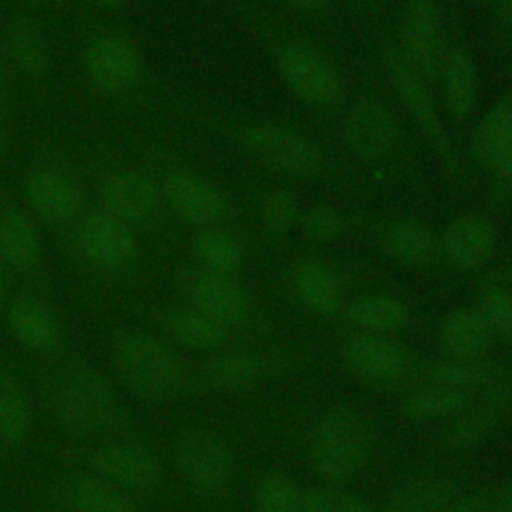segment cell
Returning <instances> with one entry per match:
<instances>
[{
    "label": "cell",
    "mask_w": 512,
    "mask_h": 512,
    "mask_svg": "<svg viewBox=\"0 0 512 512\" xmlns=\"http://www.w3.org/2000/svg\"><path fill=\"white\" fill-rule=\"evenodd\" d=\"M366 2H376V0H366Z\"/></svg>",
    "instance_id": "obj_49"
},
{
    "label": "cell",
    "mask_w": 512,
    "mask_h": 512,
    "mask_svg": "<svg viewBox=\"0 0 512 512\" xmlns=\"http://www.w3.org/2000/svg\"><path fill=\"white\" fill-rule=\"evenodd\" d=\"M196 258L216 274H230L236 272L242 264V248L240 244L222 230H202L194 236L192 242Z\"/></svg>",
    "instance_id": "obj_33"
},
{
    "label": "cell",
    "mask_w": 512,
    "mask_h": 512,
    "mask_svg": "<svg viewBox=\"0 0 512 512\" xmlns=\"http://www.w3.org/2000/svg\"><path fill=\"white\" fill-rule=\"evenodd\" d=\"M442 246L452 266L472 270L490 258L494 248V230L482 216H458L446 226Z\"/></svg>",
    "instance_id": "obj_15"
},
{
    "label": "cell",
    "mask_w": 512,
    "mask_h": 512,
    "mask_svg": "<svg viewBox=\"0 0 512 512\" xmlns=\"http://www.w3.org/2000/svg\"><path fill=\"white\" fill-rule=\"evenodd\" d=\"M404 30L414 64H418L424 76L436 78L440 36L434 0H406Z\"/></svg>",
    "instance_id": "obj_20"
},
{
    "label": "cell",
    "mask_w": 512,
    "mask_h": 512,
    "mask_svg": "<svg viewBox=\"0 0 512 512\" xmlns=\"http://www.w3.org/2000/svg\"><path fill=\"white\" fill-rule=\"evenodd\" d=\"M494 374L490 368L478 364L476 360H456L446 358L444 362H438L430 370V380L448 388L462 390L470 394V390H482Z\"/></svg>",
    "instance_id": "obj_36"
},
{
    "label": "cell",
    "mask_w": 512,
    "mask_h": 512,
    "mask_svg": "<svg viewBox=\"0 0 512 512\" xmlns=\"http://www.w3.org/2000/svg\"><path fill=\"white\" fill-rule=\"evenodd\" d=\"M8 324L18 342L32 350H50L58 342V324L52 312L36 298L22 296L8 310Z\"/></svg>",
    "instance_id": "obj_22"
},
{
    "label": "cell",
    "mask_w": 512,
    "mask_h": 512,
    "mask_svg": "<svg viewBox=\"0 0 512 512\" xmlns=\"http://www.w3.org/2000/svg\"><path fill=\"white\" fill-rule=\"evenodd\" d=\"M492 330L474 308L452 310L440 324L438 342L448 358L476 360L490 344Z\"/></svg>",
    "instance_id": "obj_21"
},
{
    "label": "cell",
    "mask_w": 512,
    "mask_h": 512,
    "mask_svg": "<svg viewBox=\"0 0 512 512\" xmlns=\"http://www.w3.org/2000/svg\"><path fill=\"white\" fill-rule=\"evenodd\" d=\"M80 250L98 268L114 270L128 264L136 254V240L128 226L108 212L92 214L78 234Z\"/></svg>",
    "instance_id": "obj_9"
},
{
    "label": "cell",
    "mask_w": 512,
    "mask_h": 512,
    "mask_svg": "<svg viewBox=\"0 0 512 512\" xmlns=\"http://www.w3.org/2000/svg\"><path fill=\"white\" fill-rule=\"evenodd\" d=\"M500 10H502V18L506 22H512V0H502Z\"/></svg>",
    "instance_id": "obj_45"
},
{
    "label": "cell",
    "mask_w": 512,
    "mask_h": 512,
    "mask_svg": "<svg viewBox=\"0 0 512 512\" xmlns=\"http://www.w3.org/2000/svg\"><path fill=\"white\" fill-rule=\"evenodd\" d=\"M294 286L300 300L318 314H332L340 308V286L332 270L316 260H304L296 266Z\"/></svg>",
    "instance_id": "obj_27"
},
{
    "label": "cell",
    "mask_w": 512,
    "mask_h": 512,
    "mask_svg": "<svg viewBox=\"0 0 512 512\" xmlns=\"http://www.w3.org/2000/svg\"><path fill=\"white\" fill-rule=\"evenodd\" d=\"M174 462L186 482L204 492L224 488L234 468L228 444L218 434L202 428L186 430L176 438Z\"/></svg>",
    "instance_id": "obj_4"
},
{
    "label": "cell",
    "mask_w": 512,
    "mask_h": 512,
    "mask_svg": "<svg viewBox=\"0 0 512 512\" xmlns=\"http://www.w3.org/2000/svg\"><path fill=\"white\" fill-rule=\"evenodd\" d=\"M386 66L390 70V78L402 98V102L408 106L416 122L420 124L422 132L430 140V144L446 158V162H454V154L450 148V142L446 138V132L442 130V124L438 120L436 108L418 76V72L408 64V60L396 52L388 50L386 54Z\"/></svg>",
    "instance_id": "obj_8"
},
{
    "label": "cell",
    "mask_w": 512,
    "mask_h": 512,
    "mask_svg": "<svg viewBox=\"0 0 512 512\" xmlns=\"http://www.w3.org/2000/svg\"><path fill=\"white\" fill-rule=\"evenodd\" d=\"M478 158L502 176H512V94L504 96L474 134Z\"/></svg>",
    "instance_id": "obj_19"
},
{
    "label": "cell",
    "mask_w": 512,
    "mask_h": 512,
    "mask_svg": "<svg viewBox=\"0 0 512 512\" xmlns=\"http://www.w3.org/2000/svg\"><path fill=\"white\" fill-rule=\"evenodd\" d=\"M372 454L368 418L350 404L332 406L310 440V466L328 484H344L364 470Z\"/></svg>",
    "instance_id": "obj_1"
},
{
    "label": "cell",
    "mask_w": 512,
    "mask_h": 512,
    "mask_svg": "<svg viewBox=\"0 0 512 512\" xmlns=\"http://www.w3.org/2000/svg\"><path fill=\"white\" fill-rule=\"evenodd\" d=\"M158 198V186L148 176L136 172L116 174L102 188L106 212L122 222L148 218L156 210Z\"/></svg>",
    "instance_id": "obj_16"
},
{
    "label": "cell",
    "mask_w": 512,
    "mask_h": 512,
    "mask_svg": "<svg viewBox=\"0 0 512 512\" xmlns=\"http://www.w3.org/2000/svg\"><path fill=\"white\" fill-rule=\"evenodd\" d=\"M68 498L80 512H138L136 504L108 480L78 478L70 484Z\"/></svg>",
    "instance_id": "obj_30"
},
{
    "label": "cell",
    "mask_w": 512,
    "mask_h": 512,
    "mask_svg": "<svg viewBox=\"0 0 512 512\" xmlns=\"http://www.w3.org/2000/svg\"><path fill=\"white\" fill-rule=\"evenodd\" d=\"M298 220V202L288 190H274L262 204V222L274 234L288 232Z\"/></svg>",
    "instance_id": "obj_40"
},
{
    "label": "cell",
    "mask_w": 512,
    "mask_h": 512,
    "mask_svg": "<svg viewBox=\"0 0 512 512\" xmlns=\"http://www.w3.org/2000/svg\"><path fill=\"white\" fill-rule=\"evenodd\" d=\"M302 232L316 242H328L336 238L342 230V220L338 212L328 204H316L302 216Z\"/></svg>",
    "instance_id": "obj_41"
},
{
    "label": "cell",
    "mask_w": 512,
    "mask_h": 512,
    "mask_svg": "<svg viewBox=\"0 0 512 512\" xmlns=\"http://www.w3.org/2000/svg\"><path fill=\"white\" fill-rule=\"evenodd\" d=\"M12 62L28 76H38L48 64L46 44L30 22H18L10 34Z\"/></svg>",
    "instance_id": "obj_37"
},
{
    "label": "cell",
    "mask_w": 512,
    "mask_h": 512,
    "mask_svg": "<svg viewBox=\"0 0 512 512\" xmlns=\"http://www.w3.org/2000/svg\"><path fill=\"white\" fill-rule=\"evenodd\" d=\"M248 152L268 168L286 174H312L320 164L316 146L296 130L282 126H254L246 132Z\"/></svg>",
    "instance_id": "obj_5"
},
{
    "label": "cell",
    "mask_w": 512,
    "mask_h": 512,
    "mask_svg": "<svg viewBox=\"0 0 512 512\" xmlns=\"http://www.w3.org/2000/svg\"><path fill=\"white\" fill-rule=\"evenodd\" d=\"M280 70L290 90L304 102L328 104L340 90L334 66L314 48L286 46L280 54Z\"/></svg>",
    "instance_id": "obj_6"
},
{
    "label": "cell",
    "mask_w": 512,
    "mask_h": 512,
    "mask_svg": "<svg viewBox=\"0 0 512 512\" xmlns=\"http://www.w3.org/2000/svg\"><path fill=\"white\" fill-rule=\"evenodd\" d=\"M300 512H374L372 504L352 492L328 486H310L300 490Z\"/></svg>",
    "instance_id": "obj_35"
},
{
    "label": "cell",
    "mask_w": 512,
    "mask_h": 512,
    "mask_svg": "<svg viewBox=\"0 0 512 512\" xmlns=\"http://www.w3.org/2000/svg\"><path fill=\"white\" fill-rule=\"evenodd\" d=\"M348 320L370 334H390L406 324V306L392 298L380 294H368L354 298L346 308Z\"/></svg>",
    "instance_id": "obj_25"
},
{
    "label": "cell",
    "mask_w": 512,
    "mask_h": 512,
    "mask_svg": "<svg viewBox=\"0 0 512 512\" xmlns=\"http://www.w3.org/2000/svg\"><path fill=\"white\" fill-rule=\"evenodd\" d=\"M342 360L346 368L366 382H396L408 368L406 350L382 334H358L344 342Z\"/></svg>",
    "instance_id": "obj_7"
},
{
    "label": "cell",
    "mask_w": 512,
    "mask_h": 512,
    "mask_svg": "<svg viewBox=\"0 0 512 512\" xmlns=\"http://www.w3.org/2000/svg\"><path fill=\"white\" fill-rule=\"evenodd\" d=\"M196 310L220 326H238L250 312L246 292L228 274H202L192 288Z\"/></svg>",
    "instance_id": "obj_14"
},
{
    "label": "cell",
    "mask_w": 512,
    "mask_h": 512,
    "mask_svg": "<svg viewBox=\"0 0 512 512\" xmlns=\"http://www.w3.org/2000/svg\"><path fill=\"white\" fill-rule=\"evenodd\" d=\"M264 374V362L260 356L234 350L208 360L202 368V378L208 386L218 390H242L254 386Z\"/></svg>",
    "instance_id": "obj_24"
},
{
    "label": "cell",
    "mask_w": 512,
    "mask_h": 512,
    "mask_svg": "<svg viewBox=\"0 0 512 512\" xmlns=\"http://www.w3.org/2000/svg\"><path fill=\"white\" fill-rule=\"evenodd\" d=\"M0 296H2V274H0Z\"/></svg>",
    "instance_id": "obj_47"
},
{
    "label": "cell",
    "mask_w": 512,
    "mask_h": 512,
    "mask_svg": "<svg viewBox=\"0 0 512 512\" xmlns=\"http://www.w3.org/2000/svg\"><path fill=\"white\" fill-rule=\"evenodd\" d=\"M288 2L304 12H320L328 6L330 0H288Z\"/></svg>",
    "instance_id": "obj_44"
},
{
    "label": "cell",
    "mask_w": 512,
    "mask_h": 512,
    "mask_svg": "<svg viewBox=\"0 0 512 512\" xmlns=\"http://www.w3.org/2000/svg\"><path fill=\"white\" fill-rule=\"evenodd\" d=\"M502 408L482 400V404L464 408L456 416H452V422L448 424L444 432V442L452 450H468L478 444H482L496 428Z\"/></svg>",
    "instance_id": "obj_29"
},
{
    "label": "cell",
    "mask_w": 512,
    "mask_h": 512,
    "mask_svg": "<svg viewBox=\"0 0 512 512\" xmlns=\"http://www.w3.org/2000/svg\"><path fill=\"white\" fill-rule=\"evenodd\" d=\"M398 140V122L392 112L376 102H358L346 122V142L362 158H376L394 148Z\"/></svg>",
    "instance_id": "obj_12"
},
{
    "label": "cell",
    "mask_w": 512,
    "mask_h": 512,
    "mask_svg": "<svg viewBox=\"0 0 512 512\" xmlns=\"http://www.w3.org/2000/svg\"><path fill=\"white\" fill-rule=\"evenodd\" d=\"M490 500H492L490 492H468V494L460 492L438 512H488Z\"/></svg>",
    "instance_id": "obj_42"
},
{
    "label": "cell",
    "mask_w": 512,
    "mask_h": 512,
    "mask_svg": "<svg viewBox=\"0 0 512 512\" xmlns=\"http://www.w3.org/2000/svg\"><path fill=\"white\" fill-rule=\"evenodd\" d=\"M94 472L124 488H150L160 478V466L154 454L136 444H110L92 454Z\"/></svg>",
    "instance_id": "obj_11"
},
{
    "label": "cell",
    "mask_w": 512,
    "mask_h": 512,
    "mask_svg": "<svg viewBox=\"0 0 512 512\" xmlns=\"http://www.w3.org/2000/svg\"><path fill=\"white\" fill-rule=\"evenodd\" d=\"M168 334L190 350H216L226 340V328L196 312H178L168 320Z\"/></svg>",
    "instance_id": "obj_31"
},
{
    "label": "cell",
    "mask_w": 512,
    "mask_h": 512,
    "mask_svg": "<svg viewBox=\"0 0 512 512\" xmlns=\"http://www.w3.org/2000/svg\"><path fill=\"white\" fill-rule=\"evenodd\" d=\"M478 312L486 320L488 328L502 336V338H512V296L510 292L490 286L480 294V308Z\"/></svg>",
    "instance_id": "obj_39"
},
{
    "label": "cell",
    "mask_w": 512,
    "mask_h": 512,
    "mask_svg": "<svg viewBox=\"0 0 512 512\" xmlns=\"http://www.w3.org/2000/svg\"><path fill=\"white\" fill-rule=\"evenodd\" d=\"M380 242L392 258L404 264H426L434 254L432 232L410 218L386 222L380 230Z\"/></svg>",
    "instance_id": "obj_23"
},
{
    "label": "cell",
    "mask_w": 512,
    "mask_h": 512,
    "mask_svg": "<svg viewBox=\"0 0 512 512\" xmlns=\"http://www.w3.org/2000/svg\"><path fill=\"white\" fill-rule=\"evenodd\" d=\"M510 282H512V270H510Z\"/></svg>",
    "instance_id": "obj_48"
},
{
    "label": "cell",
    "mask_w": 512,
    "mask_h": 512,
    "mask_svg": "<svg viewBox=\"0 0 512 512\" xmlns=\"http://www.w3.org/2000/svg\"><path fill=\"white\" fill-rule=\"evenodd\" d=\"M444 90L450 112L464 118L470 112L476 94V72L466 52L454 50L448 56L444 66Z\"/></svg>",
    "instance_id": "obj_32"
},
{
    "label": "cell",
    "mask_w": 512,
    "mask_h": 512,
    "mask_svg": "<svg viewBox=\"0 0 512 512\" xmlns=\"http://www.w3.org/2000/svg\"><path fill=\"white\" fill-rule=\"evenodd\" d=\"M92 2H96L98 6H106V8H112V6H120V4H124L126 0H92Z\"/></svg>",
    "instance_id": "obj_46"
},
{
    "label": "cell",
    "mask_w": 512,
    "mask_h": 512,
    "mask_svg": "<svg viewBox=\"0 0 512 512\" xmlns=\"http://www.w3.org/2000/svg\"><path fill=\"white\" fill-rule=\"evenodd\" d=\"M86 72L100 90L120 92L138 80L140 58L126 38L102 36L86 52Z\"/></svg>",
    "instance_id": "obj_10"
},
{
    "label": "cell",
    "mask_w": 512,
    "mask_h": 512,
    "mask_svg": "<svg viewBox=\"0 0 512 512\" xmlns=\"http://www.w3.org/2000/svg\"><path fill=\"white\" fill-rule=\"evenodd\" d=\"M488 512H512V480L492 494Z\"/></svg>",
    "instance_id": "obj_43"
},
{
    "label": "cell",
    "mask_w": 512,
    "mask_h": 512,
    "mask_svg": "<svg viewBox=\"0 0 512 512\" xmlns=\"http://www.w3.org/2000/svg\"><path fill=\"white\" fill-rule=\"evenodd\" d=\"M26 198L32 210L46 222L62 224L76 216L80 208L78 190L60 172L36 170L26 182Z\"/></svg>",
    "instance_id": "obj_17"
},
{
    "label": "cell",
    "mask_w": 512,
    "mask_h": 512,
    "mask_svg": "<svg viewBox=\"0 0 512 512\" xmlns=\"http://www.w3.org/2000/svg\"><path fill=\"white\" fill-rule=\"evenodd\" d=\"M112 362L122 382L146 398L176 392L184 380L180 358L162 340L142 334H120L112 346Z\"/></svg>",
    "instance_id": "obj_2"
},
{
    "label": "cell",
    "mask_w": 512,
    "mask_h": 512,
    "mask_svg": "<svg viewBox=\"0 0 512 512\" xmlns=\"http://www.w3.org/2000/svg\"><path fill=\"white\" fill-rule=\"evenodd\" d=\"M52 410L58 422L68 430L96 432L114 424L120 404L102 374L92 368H74L56 384Z\"/></svg>",
    "instance_id": "obj_3"
},
{
    "label": "cell",
    "mask_w": 512,
    "mask_h": 512,
    "mask_svg": "<svg viewBox=\"0 0 512 512\" xmlns=\"http://www.w3.org/2000/svg\"><path fill=\"white\" fill-rule=\"evenodd\" d=\"M458 494L460 488L450 476L420 474L398 484L382 502L380 512H438Z\"/></svg>",
    "instance_id": "obj_18"
},
{
    "label": "cell",
    "mask_w": 512,
    "mask_h": 512,
    "mask_svg": "<svg viewBox=\"0 0 512 512\" xmlns=\"http://www.w3.org/2000/svg\"><path fill=\"white\" fill-rule=\"evenodd\" d=\"M30 428V410L18 382L0 372V438L20 440Z\"/></svg>",
    "instance_id": "obj_34"
},
{
    "label": "cell",
    "mask_w": 512,
    "mask_h": 512,
    "mask_svg": "<svg viewBox=\"0 0 512 512\" xmlns=\"http://www.w3.org/2000/svg\"><path fill=\"white\" fill-rule=\"evenodd\" d=\"M40 254V238L34 224L22 212H8L0 218V258L12 268L28 270Z\"/></svg>",
    "instance_id": "obj_28"
},
{
    "label": "cell",
    "mask_w": 512,
    "mask_h": 512,
    "mask_svg": "<svg viewBox=\"0 0 512 512\" xmlns=\"http://www.w3.org/2000/svg\"><path fill=\"white\" fill-rule=\"evenodd\" d=\"M162 194L170 208L190 224L218 222L226 208L214 186L188 172H172L162 184Z\"/></svg>",
    "instance_id": "obj_13"
},
{
    "label": "cell",
    "mask_w": 512,
    "mask_h": 512,
    "mask_svg": "<svg viewBox=\"0 0 512 512\" xmlns=\"http://www.w3.org/2000/svg\"><path fill=\"white\" fill-rule=\"evenodd\" d=\"M300 490L296 482L282 472H268L256 486L258 512H300Z\"/></svg>",
    "instance_id": "obj_38"
},
{
    "label": "cell",
    "mask_w": 512,
    "mask_h": 512,
    "mask_svg": "<svg viewBox=\"0 0 512 512\" xmlns=\"http://www.w3.org/2000/svg\"><path fill=\"white\" fill-rule=\"evenodd\" d=\"M470 404V396L462 390L432 382L410 392L402 400V414L416 422H430L456 416Z\"/></svg>",
    "instance_id": "obj_26"
}]
</instances>
